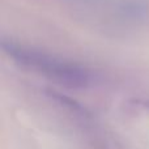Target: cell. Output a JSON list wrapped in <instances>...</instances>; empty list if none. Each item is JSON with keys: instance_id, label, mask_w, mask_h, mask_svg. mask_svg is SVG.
Here are the masks:
<instances>
[{"instance_id": "obj_1", "label": "cell", "mask_w": 149, "mask_h": 149, "mask_svg": "<svg viewBox=\"0 0 149 149\" xmlns=\"http://www.w3.org/2000/svg\"><path fill=\"white\" fill-rule=\"evenodd\" d=\"M3 50L20 65L29 67L55 82L72 88H85L90 82V73L85 67L46 52L17 45L12 41L1 42Z\"/></svg>"}]
</instances>
